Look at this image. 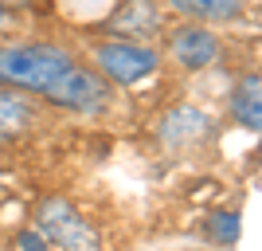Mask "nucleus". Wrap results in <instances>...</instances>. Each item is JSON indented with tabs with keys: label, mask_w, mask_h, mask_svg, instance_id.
I'll return each mask as SVG.
<instances>
[{
	"label": "nucleus",
	"mask_w": 262,
	"mask_h": 251,
	"mask_svg": "<svg viewBox=\"0 0 262 251\" xmlns=\"http://www.w3.org/2000/svg\"><path fill=\"white\" fill-rule=\"evenodd\" d=\"M0 87L67 114H102L114 102V87L71 44L59 40L0 44Z\"/></svg>",
	"instance_id": "obj_1"
},
{
	"label": "nucleus",
	"mask_w": 262,
	"mask_h": 251,
	"mask_svg": "<svg viewBox=\"0 0 262 251\" xmlns=\"http://www.w3.org/2000/svg\"><path fill=\"white\" fill-rule=\"evenodd\" d=\"M82 59H86L114 90L137 87V83L153 79L164 67L157 44H137V40H118V35H98V40H90Z\"/></svg>",
	"instance_id": "obj_2"
},
{
	"label": "nucleus",
	"mask_w": 262,
	"mask_h": 251,
	"mask_svg": "<svg viewBox=\"0 0 262 251\" xmlns=\"http://www.w3.org/2000/svg\"><path fill=\"white\" fill-rule=\"evenodd\" d=\"M161 59L172 63L176 71H184V75H200V71L223 63V32L208 28V24H188V20L164 24Z\"/></svg>",
	"instance_id": "obj_3"
},
{
	"label": "nucleus",
	"mask_w": 262,
	"mask_h": 251,
	"mask_svg": "<svg viewBox=\"0 0 262 251\" xmlns=\"http://www.w3.org/2000/svg\"><path fill=\"white\" fill-rule=\"evenodd\" d=\"M35 231L51 251H102V236L67 197L51 192L35 204Z\"/></svg>",
	"instance_id": "obj_4"
},
{
	"label": "nucleus",
	"mask_w": 262,
	"mask_h": 251,
	"mask_svg": "<svg viewBox=\"0 0 262 251\" xmlns=\"http://www.w3.org/2000/svg\"><path fill=\"white\" fill-rule=\"evenodd\" d=\"M161 0H121L110 12V20L102 24V35H118V40H137V44H153L164 32Z\"/></svg>",
	"instance_id": "obj_5"
},
{
	"label": "nucleus",
	"mask_w": 262,
	"mask_h": 251,
	"mask_svg": "<svg viewBox=\"0 0 262 251\" xmlns=\"http://www.w3.org/2000/svg\"><path fill=\"white\" fill-rule=\"evenodd\" d=\"M164 12L188 24H208V28H231L247 20V0H161Z\"/></svg>",
	"instance_id": "obj_6"
},
{
	"label": "nucleus",
	"mask_w": 262,
	"mask_h": 251,
	"mask_svg": "<svg viewBox=\"0 0 262 251\" xmlns=\"http://www.w3.org/2000/svg\"><path fill=\"white\" fill-rule=\"evenodd\" d=\"M227 118L247 133L262 130V79L258 71H243L227 90Z\"/></svg>",
	"instance_id": "obj_7"
},
{
	"label": "nucleus",
	"mask_w": 262,
	"mask_h": 251,
	"mask_svg": "<svg viewBox=\"0 0 262 251\" xmlns=\"http://www.w3.org/2000/svg\"><path fill=\"white\" fill-rule=\"evenodd\" d=\"M39 126V102L0 87V142H20Z\"/></svg>",
	"instance_id": "obj_8"
},
{
	"label": "nucleus",
	"mask_w": 262,
	"mask_h": 251,
	"mask_svg": "<svg viewBox=\"0 0 262 251\" xmlns=\"http://www.w3.org/2000/svg\"><path fill=\"white\" fill-rule=\"evenodd\" d=\"M208 130H211V118L196 106H176L157 122V133L168 145H192L196 138H208Z\"/></svg>",
	"instance_id": "obj_9"
},
{
	"label": "nucleus",
	"mask_w": 262,
	"mask_h": 251,
	"mask_svg": "<svg viewBox=\"0 0 262 251\" xmlns=\"http://www.w3.org/2000/svg\"><path fill=\"white\" fill-rule=\"evenodd\" d=\"M239 212H211L208 220H204V236H208V243H215V247H235L239 243Z\"/></svg>",
	"instance_id": "obj_10"
},
{
	"label": "nucleus",
	"mask_w": 262,
	"mask_h": 251,
	"mask_svg": "<svg viewBox=\"0 0 262 251\" xmlns=\"http://www.w3.org/2000/svg\"><path fill=\"white\" fill-rule=\"evenodd\" d=\"M16 251H51L43 243V236H39V231H20V236H16Z\"/></svg>",
	"instance_id": "obj_11"
},
{
	"label": "nucleus",
	"mask_w": 262,
	"mask_h": 251,
	"mask_svg": "<svg viewBox=\"0 0 262 251\" xmlns=\"http://www.w3.org/2000/svg\"><path fill=\"white\" fill-rule=\"evenodd\" d=\"M4 8L12 12V16H20V12H32V8H39V0H0Z\"/></svg>",
	"instance_id": "obj_12"
},
{
	"label": "nucleus",
	"mask_w": 262,
	"mask_h": 251,
	"mask_svg": "<svg viewBox=\"0 0 262 251\" xmlns=\"http://www.w3.org/2000/svg\"><path fill=\"white\" fill-rule=\"evenodd\" d=\"M12 24H16V16H12V12L4 8V4H0V32H8Z\"/></svg>",
	"instance_id": "obj_13"
}]
</instances>
